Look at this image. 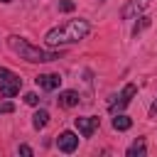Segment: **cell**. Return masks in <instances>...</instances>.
Masks as SVG:
<instances>
[{"label":"cell","mask_w":157,"mask_h":157,"mask_svg":"<svg viewBox=\"0 0 157 157\" xmlns=\"http://www.w3.org/2000/svg\"><path fill=\"white\" fill-rule=\"evenodd\" d=\"M113 128H115V130H130V128H132V120H130L128 115L118 113V115L113 118Z\"/></svg>","instance_id":"10"},{"label":"cell","mask_w":157,"mask_h":157,"mask_svg":"<svg viewBox=\"0 0 157 157\" xmlns=\"http://www.w3.org/2000/svg\"><path fill=\"white\" fill-rule=\"evenodd\" d=\"M7 47L25 61H32V64H44V61H54V59H61V52H44L34 44H29L27 39L17 37V34H10L7 37Z\"/></svg>","instance_id":"2"},{"label":"cell","mask_w":157,"mask_h":157,"mask_svg":"<svg viewBox=\"0 0 157 157\" xmlns=\"http://www.w3.org/2000/svg\"><path fill=\"white\" fill-rule=\"evenodd\" d=\"M0 113H15V105H12L10 101H2V103H0Z\"/></svg>","instance_id":"16"},{"label":"cell","mask_w":157,"mask_h":157,"mask_svg":"<svg viewBox=\"0 0 157 157\" xmlns=\"http://www.w3.org/2000/svg\"><path fill=\"white\" fill-rule=\"evenodd\" d=\"M56 101H59L61 108H74V105L78 103V93H76V91H61Z\"/></svg>","instance_id":"9"},{"label":"cell","mask_w":157,"mask_h":157,"mask_svg":"<svg viewBox=\"0 0 157 157\" xmlns=\"http://www.w3.org/2000/svg\"><path fill=\"white\" fill-rule=\"evenodd\" d=\"M47 123H49V113H47L44 108H42V110H37V113L32 115V125H34L37 130H39V128H44Z\"/></svg>","instance_id":"11"},{"label":"cell","mask_w":157,"mask_h":157,"mask_svg":"<svg viewBox=\"0 0 157 157\" xmlns=\"http://www.w3.org/2000/svg\"><path fill=\"white\" fill-rule=\"evenodd\" d=\"M150 118H157V101L150 105Z\"/></svg>","instance_id":"18"},{"label":"cell","mask_w":157,"mask_h":157,"mask_svg":"<svg viewBox=\"0 0 157 157\" xmlns=\"http://www.w3.org/2000/svg\"><path fill=\"white\" fill-rule=\"evenodd\" d=\"M0 2H12V0H0Z\"/></svg>","instance_id":"19"},{"label":"cell","mask_w":157,"mask_h":157,"mask_svg":"<svg viewBox=\"0 0 157 157\" xmlns=\"http://www.w3.org/2000/svg\"><path fill=\"white\" fill-rule=\"evenodd\" d=\"M20 88H22V78H20L17 74H12L7 81L0 83V96H2V98H12L15 93H20Z\"/></svg>","instance_id":"6"},{"label":"cell","mask_w":157,"mask_h":157,"mask_svg":"<svg viewBox=\"0 0 157 157\" xmlns=\"http://www.w3.org/2000/svg\"><path fill=\"white\" fill-rule=\"evenodd\" d=\"M74 123H76V130H78L83 137H93V132H96V130H98V125H101V120H98V118H93V115L76 118Z\"/></svg>","instance_id":"3"},{"label":"cell","mask_w":157,"mask_h":157,"mask_svg":"<svg viewBox=\"0 0 157 157\" xmlns=\"http://www.w3.org/2000/svg\"><path fill=\"white\" fill-rule=\"evenodd\" d=\"M56 147L61 150V152H66V155H71L76 147H78V137L71 132V130H64L59 137H56Z\"/></svg>","instance_id":"4"},{"label":"cell","mask_w":157,"mask_h":157,"mask_svg":"<svg viewBox=\"0 0 157 157\" xmlns=\"http://www.w3.org/2000/svg\"><path fill=\"white\" fill-rule=\"evenodd\" d=\"M91 32V25L86 20H69L54 29H49L44 34V42L49 47H64V44H74V42H81L86 39Z\"/></svg>","instance_id":"1"},{"label":"cell","mask_w":157,"mask_h":157,"mask_svg":"<svg viewBox=\"0 0 157 157\" xmlns=\"http://www.w3.org/2000/svg\"><path fill=\"white\" fill-rule=\"evenodd\" d=\"M137 93V86L135 83H125V88L120 91V96H118V101H110V110H120V108H125L130 101H132V96Z\"/></svg>","instance_id":"5"},{"label":"cell","mask_w":157,"mask_h":157,"mask_svg":"<svg viewBox=\"0 0 157 157\" xmlns=\"http://www.w3.org/2000/svg\"><path fill=\"white\" fill-rule=\"evenodd\" d=\"M34 81H37V86L44 88V91H56L59 83H61V76H59V74H39Z\"/></svg>","instance_id":"7"},{"label":"cell","mask_w":157,"mask_h":157,"mask_svg":"<svg viewBox=\"0 0 157 157\" xmlns=\"http://www.w3.org/2000/svg\"><path fill=\"white\" fill-rule=\"evenodd\" d=\"M145 142L142 140H137V142H132L130 147H128V157H145Z\"/></svg>","instance_id":"12"},{"label":"cell","mask_w":157,"mask_h":157,"mask_svg":"<svg viewBox=\"0 0 157 157\" xmlns=\"http://www.w3.org/2000/svg\"><path fill=\"white\" fill-rule=\"evenodd\" d=\"M74 7H76V5H74L71 0H61V2H59V10H61V12H74Z\"/></svg>","instance_id":"14"},{"label":"cell","mask_w":157,"mask_h":157,"mask_svg":"<svg viewBox=\"0 0 157 157\" xmlns=\"http://www.w3.org/2000/svg\"><path fill=\"white\" fill-rule=\"evenodd\" d=\"M147 5H150V0H130V2L123 7V12H120V15H123V20H132V17H135V15H140Z\"/></svg>","instance_id":"8"},{"label":"cell","mask_w":157,"mask_h":157,"mask_svg":"<svg viewBox=\"0 0 157 157\" xmlns=\"http://www.w3.org/2000/svg\"><path fill=\"white\" fill-rule=\"evenodd\" d=\"M20 155H27V157H29V155H32V147H27V145H20Z\"/></svg>","instance_id":"17"},{"label":"cell","mask_w":157,"mask_h":157,"mask_svg":"<svg viewBox=\"0 0 157 157\" xmlns=\"http://www.w3.org/2000/svg\"><path fill=\"white\" fill-rule=\"evenodd\" d=\"M25 103H27V105H39V96H37V93H27V96H25Z\"/></svg>","instance_id":"15"},{"label":"cell","mask_w":157,"mask_h":157,"mask_svg":"<svg viewBox=\"0 0 157 157\" xmlns=\"http://www.w3.org/2000/svg\"><path fill=\"white\" fill-rule=\"evenodd\" d=\"M101 2H103V0H101Z\"/></svg>","instance_id":"20"},{"label":"cell","mask_w":157,"mask_h":157,"mask_svg":"<svg viewBox=\"0 0 157 157\" xmlns=\"http://www.w3.org/2000/svg\"><path fill=\"white\" fill-rule=\"evenodd\" d=\"M145 27H150V17H140V22L135 25V29H132V34L137 37V34H140V32H142Z\"/></svg>","instance_id":"13"}]
</instances>
